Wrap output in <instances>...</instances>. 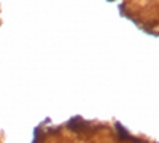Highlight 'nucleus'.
Masks as SVG:
<instances>
[{
  "mask_svg": "<svg viewBox=\"0 0 159 143\" xmlns=\"http://www.w3.org/2000/svg\"><path fill=\"white\" fill-rule=\"evenodd\" d=\"M88 127H89V124L86 121H83L81 118H73L68 121V129H72L75 132H85Z\"/></svg>",
  "mask_w": 159,
  "mask_h": 143,
  "instance_id": "nucleus-1",
  "label": "nucleus"
}]
</instances>
